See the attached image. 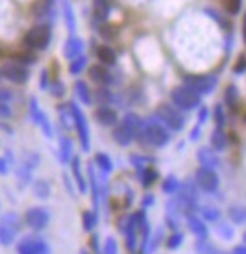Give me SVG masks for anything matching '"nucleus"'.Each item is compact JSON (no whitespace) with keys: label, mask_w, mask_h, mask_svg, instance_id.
<instances>
[{"label":"nucleus","mask_w":246,"mask_h":254,"mask_svg":"<svg viewBox=\"0 0 246 254\" xmlns=\"http://www.w3.org/2000/svg\"><path fill=\"white\" fill-rule=\"evenodd\" d=\"M25 222L34 232H40L49 224V211L46 207H30L25 213Z\"/></svg>","instance_id":"9b49d317"},{"label":"nucleus","mask_w":246,"mask_h":254,"mask_svg":"<svg viewBox=\"0 0 246 254\" xmlns=\"http://www.w3.org/2000/svg\"><path fill=\"white\" fill-rule=\"evenodd\" d=\"M96 100L101 102V106H107V102L113 100V94L109 91H105V89H100L96 92Z\"/></svg>","instance_id":"de8ad7c7"},{"label":"nucleus","mask_w":246,"mask_h":254,"mask_svg":"<svg viewBox=\"0 0 246 254\" xmlns=\"http://www.w3.org/2000/svg\"><path fill=\"white\" fill-rule=\"evenodd\" d=\"M96 57L103 66H113L117 63V53L113 51V47L109 46H100L96 49Z\"/></svg>","instance_id":"5701e85b"},{"label":"nucleus","mask_w":246,"mask_h":254,"mask_svg":"<svg viewBox=\"0 0 246 254\" xmlns=\"http://www.w3.org/2000/svg\"><path fill=\"white\" fill-rule=\"evenodd\" d=\"M38 164H40V156H38L36 153L25 154V158H23V166H27L28 170H34Z\"/></svg>","instance_id":"37998d69"},{"label":"nucleus","mask_w":246,"mask_h":254,"mask_svg":"<svg viewBox=\"0 0 246 254\" xmlns=\"http://www.w3.org/2000/svg\"><path fill=\"white\" fill-rule=\"evenodd\" d=\"M0 75H2V77H6L8 81L15 83V85H23V83H27L28 77H30L27 66L17 63V61H11V63L2 64V68H0Z\"/></svg>","instance_id":"6e6552de"},{"label":"nucleus","mask_w":246,"mask_h":254,"mask_svg":"<svg viewBox=\"0 0 246 254\" xmlns=\"http://www.w3.org/2000/svg\"><path fill=\"white\" fill-rule=\"evenodd\" d=\"M83 49H85L83 40L72 34V36L66 40V44H64V57H66V59H70V61H73V59L81 57Z\"/></svg>","instance_id":"4468645a"},{"label":"nucleus","mask_w":246,"mask_h":254,"mask_svg":"<svg viewBox=\"0 0 246 254\" xmlns=\"http://www.w3.org/2000/svg\"><path fill=\"white\" fill-rule=\"evenodd\" d=\"M15 61L21 64H34L36 63V57H34V53H30V49H28V51H21V53L15 55Z\"/></svg>","instance_id":"a19ab883"},{"label":"nucleus","mask_w":246,"mask_h":254,"mask_svg":"<svg viewBox=\"0 0 246 254\" xmlns=\"http://www.w3.org/2000/svg\"><path fill=\"white\" fill-rule=\"evenodd\" d=\"M171 100L179 109H184V111H190V109L199 108L201 104V96L197 92H194L192 89H188L186 85L183 87H177L171 91Z\"/></svg>","instance_id":"423d86ee"},{"label":"nucleus","mask_w":246,"mask_h":254,"mask_svg":"<svg viewBox=\"0 0 246 254\" xmlns=\"http://www.w3.org/2000/svg\"><path fill=\"white\" fill-rule=\"evenodd\" d=\"M220 254H222V253H220Z\"/></svg>","instance_id":"69168bd1"},{"label":"nucleus","mask_w":246,"mask_h":254,"mask_svg":"<svg viewBox=\"0 0 246 254\" xmlns=\"http://www.w3.org/2000/svg\"><path fill=\"white\" fill-rule=\"evenodd\" d=\"M186 222H188L190 232L197 237V239H207V236H209V228H207V224L203 222V218L196 217V215L192 213V215L186 217Z\"/></svg>","instance_id":"2eb2a0df"},{"label":"nucleus","mask_w":246,"mask_h":254,"mask_svg":"<svg viewBox=\"0 0 246 254\" xmlns=\"http://www.w3.org/2000/svg\"><path fill=\"white\" fill-rule=\"evenodd\" d=\"M9 113H11V111H9L8 104H0V115H2V117H9Z\"/></svg>","instance_id":"6e6d98bb"},{"label":"nucleus","mask_w":246,"mask_h":254,"mask_svg":"<svg viewBox=\"0 0 246 254\" xmlns=\"http://www.w3.org/2000/svg\"><path fill=\"white\" fill-rule=\"evenodd\" d=\"M152 203H154V196H150V194H148V196H145V200H143V207H147V205H152Z\"/></svg>","instance_id":"13d9d810"},{"label":"nucleus","mask_w":246,"mask_h":254,"mask_svg":"<svg viewBox=\"0 0 246 254\" xmlns=\"http://www.w3.org/2000/svg\"><path fill=\"white\" fill-rule=\"evenodd\" d=\"M241 6H243V0H224V8L228 9V13H231V15L239 13Z\"/></svg>","instance_id":"c03bdc74"},{"label":"nucleus","mask_w":246,"mask_h":254,"mask_svg":"<svg viewBox=\"0 0 246 254\" xmlns=\"http://www.w3.org/2000/svg\"><path fill=\"white\" fill-rule=\"evenodd\" d=\"M70 109H72L73 115V127L77 130V136H79V141H81V149L85 153L91 151V130H89V123H87V117L81 111V108L77 104H70Z\"/></svg>","instance_id":"39448f33"},{"label":"nucleus","mask_w":246,"mask_h":254,"mask_svg":"<svg viewBox=\"0 0 246 254\" xmlns=\"http://www.w3.org/2000/svg\"><path fill=\"white\" fill-rule=\"evenodd\" d=\"M120 125H124L134 136L139 137V132H141V127H143V121H141V117L136 115V113H128V115H124V119H122Z\"/></svg>","instance_id":"412c9836"},{"label":"nucleus","mask_w":246,"mask_h":254,"mask_svg":"<svg viewBox=\"0 0 246 254\" xmlns=\"http://www.w3.org/2000/svg\"><path fill=\"white\" fill-rule=\"evenodd\" d=\"M70 162H72V172H73V177H75L77 190L87 192V181H85V177H83V173H81V160H79L77 156H73Z\"/></svg>","instance_id":"b1692460"},{"label":"nucleus","mask_w":246,"mask_h":254,"mask_svg":"<svg viewBox=\"0 0 246 254\" xmlns=\"http://www.w3.org/2000/svg\"><path fill=\"white\" fill-rule=\"evenodd\" d=\"M30 117H32V121L36 123L38 127L44 130V134H46L47 137H53V127H51V123H49V117L42 111L36 98L30 100Z\"/></svg>","instance_id":"f8f14e48"},{"label":"nucleus","mask_w":246,"mask_h":254,"mask_svg":"<svg viewBox=\"0 0 246 254\" xmlns=\"http://www.w3.org/2000/svg\"><path fill=\"white\" fill-rule=\"evenodd\" d=\"M179 189H181V181H179L175 175H167L164 179V183H162V190H164L165 194H177Z\"/></svg>","instance_id":"7c9ffc66"},{"label":"nucleus","mask_w":246,"mask_h":254,"mask_svg":"<svg viewBox=\"0 0 246 254\" xmlns=\"http://www.w3.org/2000/svg\"><path fill=\"white\" fill-rule=\"evenodd\" d=\"M207 119H209V109H207V108H201L199 109V115H197V125H199V127H203Z\"/></svg>","instance_id":"3c124183"},{"label":"nucleus","mask_w":246,"mask_h":254,"mask_svg":"<svg viewBox=\"0 0 246 254\" xmlns=\"http://www.w3.org/2000/svg\"><path fill=\"white\" fill-rule=\"evenodd\" d=\"M231 254H246V245H239V247H235V249L231 251Z\"/></svg>","instance_id":"4d7b16f0"},{"label":"nucleus","mask_w":246,"mask_h":254,"mask_svg":"<svg viewBox=\"0 0 246 254\" xmlns=\"http://www.w3.org/2000/svg\"><path fill=\"white\" fill-rule=\"evenodd\" d=\"M100 34H101V38H105V40H111V38L117 36V28L113 27V25H101Z\"/></svg>","instance_id":"49530a36"},{"label":"nucleus","mask_w":246,"mask_h":254,"mask_svg":"<svg viewBox=\"0 0 246 254\" xmlns=\"http://www.w3.org/2000/svg\"><path fill=\"white\" fill-rule=\"evenodd\" d=\"M94 162H96V166L100 168L101 173H105V175H107V173L113 172V160H111V158L105 153H98V154H96Z\"/></svg>","instance_id":"cd10ccee"},{"label":"nucleus","mask_w":246,"mask_h":254,"mask_svg":"<svg viewBox=\"0 0 246 254\" xmlns=\"http://www.w3.org/2000/svg\"><path fill=\"white\" fill-rule=\"evenodd\" d=\"M113 139H115L119 145L128 147L134 139H136V136H134V134H132L124 125H119V127L113 130Z\"/></svg>","instance_id":"6ab92c4d"},{"label":"nucleus","mask_w":246,"mask_h":254,"mask_svg":"<svg viewBox=\"0 0 246 254\" xmlns=\"http://www.w3.org/2000/svg\"><path fill=\"white\" fill-rule=\"evenodd\" d=\"M85 66H87V57L81 55V57L73 59L72 63H70V72H72L73 75H79V73L85 70Z\"/></svg>","instance_id":"58836bf2"},{"label":"nucleus","mask_w":246,"mask_h":254,"mask_svg":"<svg viewBox=\"0 0 246 254\" xmlns=\"http://www.w3.org/2000/svg\"><path fill=\"white\" fill-rule=\"evenodd\" d=\"M9 100H11V92L0 89V104H8Z\"/></svg>","instance_id":"603ef678"},{"label":"nucleus","mask_w":246,"mask_h":254,"mask_svg":"<svg viewBox=\"0 0 246 254\" xmlns=\"http://www.w3.org/2000/svg\"><path fill=\"white\" fill-rule=\"evenodd\" d=\"M101 254H119V245L115 241V237H107L103 243V253Z\"/></svg>","instance_id":"79ce46f5"},{"label":"nucleus","mask_w":246,"mask_h":254,"mask_svg":"<svg viewBox=\"0 0 246 254\" xmlns=\"http://www.w3.org/2000/svg\"><path fill=\"white\" fill-rule=\"evenodd\" d=\"M98 224V213L96 211H85L83 213V230L92 232Z\"/></svg>","instance_id":"2f4dec72"},{"label":"nucleus","mask_w":246,"mask_h":254,"mask_svg":"<svg viewBox=\"0 0 246 254\" xmlns=\"http://www.w3.org/2000/svg\"><path fill=\"white\" fill-rule=\"evenodd\" d=\"M196 185H197V189L205 192H216L220 185L218 173L214 172V170H210V168H203L201 166L199 170L196 172Z\"/></svg>","instance_id":"1a4fd4ad"},{"label":"nucleus","mask_w":246,"mask_h":254,"mask_svg":"<svg viewBox=\"0 0 246 254\" xmlns=\"http://www.w3.org/2000/svg\"><path fill=\"white\" fill-rule=\"evenodd\" d=\"M184 85L197 92L199 96L203 94H210L218 85V77L214 75H184Z\"/></svg>","instance_id":"0eeeda50"},{"label":"nucleus","mask_w":246,"mask_h":254,"mask_svg":"<svg viewBox=\"0 0 246 254\" xmlns=\"http://www.w3.org/2000/svg\"><path fill=\"white\" fill-rule=\"evenodd\" d=\"M156 119H158L165 128L175 130V132L183 130L184 123H186V119H184V115L181 113V109L177 108V106H169V104L158 106V109H156Z\"/></svg>","instance_id":"7ed1b4c3"},{"label":"nucleus","mask_w":246,"mask_h":254,"mask_svg":"<svg viewBox=\"0 0 246 254\" xmlns=\"http://www.w3.org/2000/svg\"><path fill=\"white\" fill-rule=\"evenodd\" d=\"M109 0H94V21L96 23H105V19L109 17Z\"/></svg>","instance_id":"aec40b11"},{"label":"nucleus","mask_w":246,"mask_h":254,"mask_svg":"<svg viewBox=\"0 0 246 254\" xmlns=\"http://www.w3.org/2000/svg\"><path fill=\"white\" fill-rule=\"evenodd\" d=\"M17 254H51L49 247L44 239L34 236H27L19 241Z\"/></svg>","instance_id":"9d476101"},{"label":"nucleus","mask_w":246,"mask_h":254,"mask_svg":"<svg viewBox=\"0 0 246 254\" xmlns=\"http://www.w3.org/2000/svg\"><path fill=\"white\" fill-rule=\"evenodd\" d=\"M94 119L100 123L101 127H115L119 123V115L117 111L109 106H100V108L94 111Z\"/></svg>","instance_id":"ddd939ff"},{"label":"nucleus","mask_w":246,"mask_h":254,"mask_svg":"<svg viewBox=\"0 0 246 254\" xmlns=\"http://www.w3.org/2000/svg\"><path fill=\"white\" fill-rule=\"evenodd\" d=\"M139 139H143L145 143L152 147H164L169 143V132L167 128L158 121L156 117L148 119V121H143V127H141V132H139Z\"/></svg>","instance_id":"f257e3e1"},{"label":"nucleus","mask_w":246,"mask_h":254,"mask_svg":"<svg viewBox=\"0 0 246 254\" xmlns=\"http://www.w3.org/2000/svg\"><path fill=\"white\" fill-rule=\"evenodd\" d=\"M89 75H91V79L94 83H98V85H107L111 83V73L103 68V64H94L89 68Z\"/></svg>","instance_id":"f3484780"},{"label":"nucleus","mask_w":246,"mask_h":254,"mask_svg":"<svg viewBox=\"0 0 246 254\" xmlns=\"http://www.w3.org/2000/svg\"><path fill=\"white\" fill-rule=\"evenodd\" d=\"M237 98H239L237 87H235V85H229L228 89H226V104L235 109V106H237Z\"/></svg>","instance_id":"ea45409f"},{"label":"nucleus","mask_w":246,"mask_h":254,"mask_svg":"<svg viewBox=\"0 0 246 254\" xmlns=\"http://www.w3.org/2000/svg\"><path fill=\"white\" fill-rule=\"evenodd\" d=\"M62 11H64V19H66V25H68V30L70 32H75V15H73V8H72V4L66 0L64 2V6H62Z\"/></svg>","instance_id":"473e14b6"},{"label":"nucleus","mask_w":246,"mask_h":254,"mask_svg":"<svg viewBox=\"0 0 246 254\" xmlns=\"http://www.w3.org/2000/svg\"><path fill=\"white\" fill-rule=\"evenodd\" d=\"M243 36H245V44H246V13H245V19H243Z\"/></svg>","instance_id":"052dcab7"},{"label":"nucleus","mask_w":246,"mask_h":254,"mask_svg":"<svg viewBox=\"0 0 246 254\" xmlns=\"http://www.w3.org/2000/svg\"><path fill=\"white\" fill-rule=\"evenodd\" d=\"M199 134H201V127L199 125H197V127L194 128V130H192L190 132V139L192 141H196V139H199Z\"/></svg>","instance_id":"5fc2aeb1"},{"label":"nucleus","mask_w":246,"mask_h":254,"mask_svg":"<svg viewBox=\"0 0 246 254\" xmlns=\"http://www.w3.org/2000/svg\"><path fill=\"white\" fill-rule=\"evenodd\" d=\"M49 89H51V94H55V96H62L64 94V85L58 79H53Z\"/></svg>","instance_id":"09e8293b"},{"label":"nucleus","mask_w":246,"mask_h":254,"mask_svg":"<svg viewBox=\"0 0 246 254\" xmlns=\"http://www.w3.org/2000/svg\"><path fill=\"white\" fill-rule=\"evenodd\" d=\"M9 170V164L6 162V158H0V175H6Z\"/></svg>","instance_id":"864d4df0"},{"label":"nucleus","mask_w":246,"mask_h":254,"mask_svg":"<svg viewBox=\"0 0 246 254\" xmlns=\"http://www.w3.org/2000/svg\"><path fill=\"white\" fill-rule=\"evenodd\" d=\"M214 121H216V127L218 128H224V125H226V113H224V106L222 104H218L214 108Z\"/></svg>","instance_id":"a18cd8bd"},{"label":"nucleus","mask_w":246,"mask_h":254,"mask_svg":"<svg viewBox=\"0 0 246 254\" xmlns=\"http://www.w3.org/2000/svg\"><path fill=\"white\" fill-rule=\"evenodd\" d=\"M199 213H201V218H203V220H209V222H216V220L220 218V209L212 207V205L201 207Z\"/></svg>","instance_id":"f704fd0d"},{"label":"nucleus","mask_w":246,"mask_h":254,"mask_svg":"<svg viewBox=\"0 0 246 254\" xmlns=\"http://www.w3.org/2000/svg\"><path fill=\"white\" fill-rule=\"evenodd\" d=\"M197 160H199L203 168H210V170H214V168L220 166V158L209 147H201L199 151H197Z\"/></svg>","instance_id":"dca6fc26"},{"label":"nucleus","mask_w":246,"mask_h":254,"mask_svg":"<svg viewBox=\"0 0 246 254\" xmlns=\"http://www.w3.org/2000/svg\"><path fill=\"white\" fill-rule=\"evenodd\" d=\"M137 173H139V181L143 187H152L158 179V172H156L154 168H150V166H143V168H137Z\"/></svg>","instance_id":"4be33fe9"},{"label":"nucleus","mask_w":246,"mask_h":254,"mask_svg":"<svg viewBox=\"0 0 246 254\" xmlns=\"http://www.w3.org/2000/svg\"><path fill=\"white\" fill-rule=\"evenodd\" d=\"M79 254H89V253H87V251H81V253H79Z\"/></svg>","instance_id":"680f3d73"},{"label":"nucleus","mask_w":246,"mask_h":254,"mask_svg":"<svg viewBox=\"0 0 246 254\" xmlns=\"http://www.w3.org/2000/svg\"><path fill=\"white\" fill-rule=\"evenodd\" d=\"M32 170H28L27 166H21V168H17V181H19V187L21 189H25L28 183H30V179H32Z\"/></svg>","instance_id":"e433bc0d"},{"label":"nucleus","mask_w":246,"mask_h":254,"mask_svg":"<svg viewBox=\"0 0 246 254\" xmlns=\"http://www.w3.org/2000/svg\"><path fill=\"white\" fill-rule=\"evenodd\" d=\"M194 251H196V254H220L218 249L212 245L210 241H207V239H197Z\"/></svg>","instance_id":"c85d7f7f"},{"label":"nucleus","mask_w":246,"mask_h":254,"mask_svg":"<svg viewBox=\"0 0 246 254\" xmlns=\"http://www.w3.org/2000/svg\"><path fill=\"white\" fill-rule=\"evenodd\" d=\"M75 94H77V98L83 102V104H91L92 102V96H91V91H89V85L85 81H77L75 83Z\"/></svg>","instance_id":"c756f323"},{"label":"nucleus","mask_w":246,"mask_h":254,"mask_svg":"<svg viewBox=\"0 0 246 254\" xmlns=\"http://www.w3.org/2000/svg\"><path fill=\"white\" fill-rule=\"evenodd\" d=\"M216 234H218L222 239L229 241V239H233V236H235V230H233L231 224H228V222H220L218 226H216Z\"/></svg>","instance_id":"4c0bfd02"},{"label":"nucleus","mask_w":246,"mask_h":254,"mask_svg":"<svg viewBox=\"0 0 246 254\" xmlns=\"http://www.w3.org/2000/svg\"><path fill=\"white\" fill-rule=\"evenodd\" d=\"M245 123H246V115H245Z\"/></svg>","instance_id":"0e129e2a"},{"label":"nucleus","mask_w":246,"mask_h":254,"mask_svg":"<svg viewBox=\"0 0 246 254\" xmlns=\"http://www.w3.org/2000/svg\"><path fill=\"white\" fill-rule=\"evenodd\" d=\"M32 190H34V196H36V198L47 200L49 194H51V187H49V183L44 181V179H38V181L32 183Z\"/></svg>","instance_id":"bb28decb"},{"label":"nucleus","mask_w":246,"mask_h":254,"mask_svg":"<svg viewBox=\"0 0 246 254\" xmlns=\"http://www.w3.org/2000/svg\"><path fill=\"white\" fill-rule=\"evenodd\" d=\"M229 218H231L235 224L246 222V207H243V205H233V207H229Z\"/></svg>","instance_id":"72a5a7b5"},{"label":"nucleus","mask_w":246,"mask_h":254,"mask_svg":"<svg viewBox=\"0 0 246 254\" xmlns=\"http://www.w3.org/2000/svg\"><path fill=\"white\" fill-rule=\"evenodd\" d=\"M21 232V217L13 211H8L0 217V245L9 247Z\"/></svg>","instance_id":"f03ea898"},{"label":"nucleus","mask_w":246,"mask_h":254,"mask_svg":"<svg viewBox=\"0 0 246 254\" xmlns=\"http://www.w3.org/2000/svg\"><path fill=\"white\" fill-rule=\"evenodd\" d=\"M183 241H184V236L177 230V232H173L171 236L167 237V241H165V247L169 249V251H177L179 247L183 245Z\"/></svg>","instance_id":"c9c22d12"},{"label":"nucleus","mask_w":246,"mask_h":254,"mask_svg":"<svg viewBox=\"0 0 246 254\" xmlns=\"http://www.w3.org/2000/svg\"><path fill=\"white\" fill-rule=\"evenodd\" d=\"M246 72V57L243 55V57H239V61L235 63V66H233V73H243Z\"/></svg>","instance_id":"8fccbe9b"},{"label":"nucleus","mask_w":246,"mask_h":254,"mask_svg":"<svg viewBox=\"0 0 246 254\" xmlns=\"http://www.w3.org/2000/svg\"><path fill=\"white\" fill-rule=\"evenodd\" d=\"M58 156H60V162L68 164L73 158V145L70 137L62 136L60 137V149H58Z\"/></svg>","instance_id":"393cba45"},{"label":"nucleus","mask_w":246,"mask_h":254,"mask_svg":"<svg viewBox=\"0 0 246 254\" xmlns=\"http://www.w3.org/2000/svg\"><path fill=\"white\" fill-rule=\"evenodd\" d=\"M210 145L214 151H224V147L228 145V139H226V134H224V128H214L212 130V136H210Z\"/></svg>","instance_id":"a878e982"},{"label":"nucleus","mask_w":246,"mask_h":254,"mask_svg":"<svg viewBox=\"0 0 246 254\" xmlns=\"http://www.w3.org/2000/svg\"><path fill=\"white\" fill-rule=\"evenodd\" d=\"M49 42H51V27L49 25H36V27H32L25 34V40H23L25 47L30 49V51H36V49L38 51H44V49H47Z\"/></svg>","instance_id":"20e7f679"},{"label":"nucleus","mask_w":246,"mask_h":254,"mask_svg":"<svg viewBox=\"0 0 246 254\" xmlns=\"http://www.w3.org/2000/svg\"><path fill=\"white\" fill-rule=\"evenodd\" d=\"M42 87H44V89L47 87V70L42 72Z\"/></svg>","instance_id":"bf43d9fd"},{"label":"nucleus","mask_w":246,"mask_h":254,"mask_svg":"<svg viewBox=\"0 0 246 254\" xmlns=\"http://www.w3.org/2000/svg\"><path fill=\"white\" fill-rule=\"evenodd\" d=\"M89 183H91L94 211H98V205H100V183L96 179V172H94V166H92V164H89Z\"/></svg>","instance_id":"a211bd4d"},{"label":"nucleus","mask_w":246,"mask_h":254,"mask_svg":"<svg viewBox=\"0 0 246 254\" xmlns=\"http://www.w3.org/2000/svg\"><path fill=\"white\" fill-rule=\"evenodd\" d=\"M243 239H245V245H246V234H245V237H243Z\"/></svg>","instance_id":"e2e57ef3"}]
</instances>
